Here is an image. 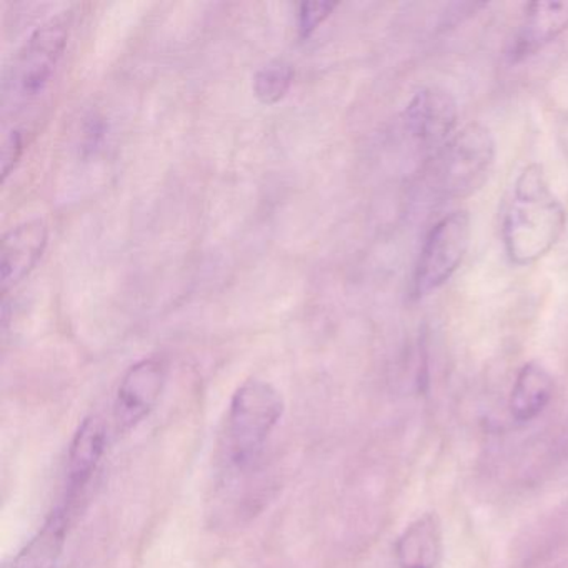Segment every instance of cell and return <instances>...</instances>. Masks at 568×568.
<instances>
[{
	"label": "cell",
	"instance_id": "cell-1",
	"mask_svg": "<svg viewBox=\"0 0 568 568\" xmlns=\"http://www.w3.org/2000/svg\"><path fill=\"white\" fill-rule=\"evenodd\" d=\"M567 211L551 191L544 168L530 164L515 179L501 219V241L511 264H537L564 235Z\"/></svg>",
	"mask_w": 568,
	"mask_h": 568
},
{
	"label": "cell",
	"instance_id": "cell-2",
	"mask_svg": "<svg viewBox=\"0 0 568 568\" xmlns=\"http://www.w3.org/2000/svg\"><path fill=\"white\" fill-rule=\"evenodd\" d=\"M72 29V11H62L39 26L24 42L2 81L4 115L19 114L44 95L64 58Z\"/></svg>",
	"mask_w": 568,
	"mask_h": 568
},
{
	"label": "cell",
	"instance_id": "cell-3",
	"mask_svg": "<svg viewBox=\"0 0 568 568\" xmlns=\"http://www.w3.org/2000/svg\"><path fill=\"white\" fill-rule=\"evenodd\" d=\"M284 412V397L271 382L248 378L235 390L225 432V455L232 468L247 470L258 460Z\"/></svg>",
	"mask_w": 568,
	"mask_h": 568
},
{
	"label": "cell",
	"instance_id": "cell-4",
	"mask_svg": "<svg viewBox=\"0 0 568 568\" xmlns=\"http://www.w3.org/2000/svg\"><path fill=\"white\" fill-rule=\"evenodd\" d=\"M497 145L490 129L468 124L430 155L428 184L444 199H467L487 184L494 171Z\"/></svg>",
	"mask_w": 568,
	"mask_h": 568
},
{
	"label": "cell",
	"instance_id": "cell-5",
	"mask_svg": "<svg viewBox=\"0 0 568 568\" xmlns=\"http://www.w3.org/2000/svg\"><path fill=\"white\" fill-rule=\"evenodd\" d=\"M470 215L454 211L428 231L412 275V298L420 301L444 287L460 268L470 247Z\"/></svg>",
	"mask_w": 568,
	"mask_h": 568
},
{
	"label": "cell",
	"instance_id": "cell-6",
	"mask_svg": "<svg viewBox=\"0 0 568 568\" xmlns=\"http://www.w3.org/2000/svg\"><path fill=\"white\" fill-rule=\"evenodd\" d=\"M402 124L415 148L434 155L455 135L457 101L450 92L437 85L422 88L405 105Z\"/></svg>",
	"mask_w": 568,
	"mask_h": 568
},
{
	"label": "cell",
	"instance_id": "cell-7",
	"mask_svg": "<svg viewBox=\"0 0 568 568\" xmlns=\"http://www.w3.org/2000/svg\"><path fill=\"white\" fill-rule=\"evenodd\" d=\"M168 374V362L162 357H145L129 367L115 394L114 422L119 434L134 430L154 412L164 394Z\"/></svg>",
	"mask_w": 568,
	"mask_h": 568
},
{
	"label": "cell",
	"instance_id": "cell-8",
	"mask_svg": "<svg viewBox=\"0 0 568 568\" xmlns=\"http://www.w3.org/2000/svg\"><path fill=\"white\" fill-rule=\"evenodd\" d=\"M49 225L42 217L28 219L2 235L0 291L4 298L29 277L48 248Z\"/></svg>",
	"mask_w": 568,
	"mask_h": 568
},
{
	"label": "cell",
	"instance_id": "cell-9",
	"mask_svg": "<svg viewBox=\"0 0 568 568\" xmlns=\"http://www.w3.org/2000/svg\"><path fill=\"white\" fill-rule=\"evenodd\" d=\"M105 427L98 417H88L79 425L68 457V480L62 505L74 514L85 488L98 471L105 452Z\"/></svg>",
	"mask_w": 568,
	"mask_h": 568
},
{
	"label": "cell",
	"instance_id": "cell-10",
	"mask_svg": "<svg viewBox=\"0 0 568 568\" xmlns=\"http://www.w3.org/2000/svg\"><path fill=\"white\" fill-rule=\"evenodd\" d=\"M568 31V2H531L508 49L511 62L527 61Z\"/></svg>",
	"mask_w": 568,
	"mask_h": 568
},
{
	"label": "cell",
	"instance_id": "cell-11",
	"mask_svg": "<svg viewBox=\"0 0 568 568\" xmlns=\"http://www.w3.org/2000/svg\"><path fill=\"white\" fill-rule=\"evenodd\" d=\"M444 550L442 524L434 511L415 518L397 538L398 568H437Z\"/></svg>",
	"mask_w": 568,
	"mask_h": 568
},
{
	"label": "cell",
	"instance_id": "cell-12",
	"mask_svg": "<svg viewBox=\"0 0 568 568\" xmlns=\"http://www.w3.org/2000/svg\"><path fill=\"white\" fill-rule=\"evenodd\" d=\"M554 392L555 382L550 372L538 362H528L518 371L511 387L508 400L511 418L520 424L535 420L550 404Z\"/></svg>",
	"mask_w": 568,
	"mask_h": 568
},
{
	"label": "cell",
	"instance_id": "cell-13",
	"mask_svg": "<svg viewBox=\"0 0 568 568\" xmlns=\"http://www.w3.org/2000/svg\"><path fill=\"white\" fill-rule=\"evenodd\" d=\"M72 511L59 505L49 515L41 530L16 555L11 568H55L64 550Z\"/></svg>",
	"mask_w": 568,
	"mask_h": 568
},
{
	"label": "cell",
	"instance_id": "cell-14",
	"mask_svg": "<svg viewBox=\"0 0 568 568\" xmlns=\"http://www.w3.org/2000/svg\"><path fill=\"white\" fill-rule=\"evenodd\" d=\"M294 75L292 64L282 61V59H275V61L267 62L255 72L252 91L262 104H277L291 91Z\"/></svg>",
	"mask_w": 568,
	"mask_h": 568
},
{
	"label": "cell",
	"instance_id": "cell-15",
	"mask_svg": "<svg viewBox=\"0 0 568 568\" xmlns=\"http://www.w3.org/2000/svg\"><path fill=\"white\" fill-rule=\"evenodd\" d=\"M335 2H301L297 6V32L302 39L308 38L322 22L331 18L337 9Z\"/></svg>",
	"mask_w": 568,
	"mask_h": 568
},
{
	"label": "cell",
	"instance_id": "cell-16",
	"mask_svg": "<svg viewBox=\"0 0 568 568\" xmlns=\"http://www.w3.org/2000/svg\"><path fill=\"white\" fill-rule=\"evenodd\" d=\"M24 151V132L18 128H4L2 134V152H0V161H2V179H8L9 174L14 171Z\"/></svg>",
	"mask_w": 568,
	"mask_h": 568
}]
</instances>
